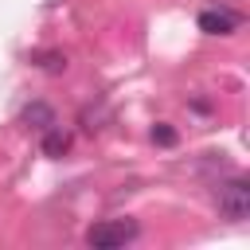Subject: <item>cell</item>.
Listing matches in <instances>:
<instances>
[{
	"mask_svg": "<svg viewBox=\"0 0 250 250\" xmlns=\"http://www.w3.org/2000/svg\"><path fill=\"white\" fill-rule=\"evenodd\" d=\"M152 141L164 145V148H172V145H176V129H172L168 121H156V125H152Z\"/></svg>",
	"mask_w": 250,
	"mask_h": 250,
	"instance_id": "cell-7",
	"label": "cell"
},
{
	"mask_svg": "<svg viewBox=\"0 0 250 250\" xmlns=\"http://www.w3.org/2000/svg\"><path fill=\"white\" fill-rule=\"evenodd\" d=\"M31 62L47 74H62L66 70V55L62 51H31Z\"/></svg>",
	"mask_w": 250,
	"mask_h": 250,
	"instance_id": "cell-6",
	"label": "cell"
},
{
	"mask_svg": "<svg viewBox=\"0 0 250 250\" xmlns=\"http://www.w3.org/2000/svg\"><path fill=\"white\" fill-rule=\"evenodd\" d=\"M133 234H137V223H94V227L86 230V246H94V250H113V246H125Z\"/></svg>",
	"mask_w": 250,
	"mask_h": 250,
	"instance_id": "cell-2",
	"label": "cell"
},
{
	"mask_svg": "<svg viewBox=\"0 0 250 250\" xmlns=\"http://www.w3.org/2000/svg\"><path fill=\"white\" fill-rule=\"evenodd\" d=\"M20 121H23L27 129H39V133H43V129L55 125V109H51L47 102H27L23 113H20Z\"/></svg>",
	"mask_w": 250,
	"mask_h": 250,
	"instance_id": "cell-4",
	"label": "cell"
},
{
	"mask_svg": "<svg viewBox=\"0 0 250 250\" xmlns=\"http://www.w3.org/2000/svg\"><path fill=\"white\" fill-rule=\"evenodd\" d=\"M66 152H70V137H66L62 129H55V125L43 129V156H55V160H59V156H66Z\"/></svg>",
	"mask_w": 250,
	"mask_h": 250,
	"instance_id": "cell-5",
	"label": "cell"
},
{
	"mask_svg": "<svg viewBox=\"0 0 250 250\" xmlns=\"http://www.w3.org/2000/svg\"><path fill=\"white\" fill-rule=\"evenodd\" d=\"M215 207H219V215L230 219V223L250 219V180H242V176L223 180V184L215 188Z\"/></svg>",
	"mask_w": 250,
	"mask_h": 250,
	"instance_id": "cell-1",
	"label": "cell"
},
{
	"mask_svg": "<svg viewBox=\"0 0 250 250\" xmlns=\"http://www.w3.org/2000/svg\"><path fill=\"white\" fill-rule=\"evenodd\" d=\"M234 27H238V16L227 12V8H207V12H199V31H207V35H230Z\"/></svg>",
	"mask_w": 250,
	"mask_h": 250,
	"instance_id": "cell-3",
	"label": "cell"
}]
</instances>
